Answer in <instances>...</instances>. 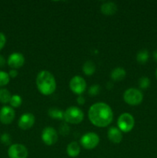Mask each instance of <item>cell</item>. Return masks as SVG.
Returning <instances> with one entry per match:
<instances>
[{"label":"cell","mask_w":157,"mask_h":158,"mask_svg":"<svg viewBox=\"0 0 157 158\" xmlns=\"http://www.w3.org/2000/svg\"><path fill=\"white\" fill-rule=\"evenodd\" d=\"M12 97L10 92L7 89H0V103H8Z\"/></svg>","instance_id":"ffe728a7"},{"label":"cell","mask_w":157,"mask_h":158,"mask_svg":"<svg viewBox=\"0 0 157 158\" xmlns=\"http://www.w3.org/2000/svg\"><path fill=\"white\" fill-rule=\"evenodd\" d=\"M0 140H1V143H3V144L9 145L11 143L12 139H11L10 135H9V134L4 133V134H2L1 137H0Z\"/></svg>","instance_id":"d4e9b609"},{"label":"cell","mask_w":157,"mask_h":158,"mask_svg":"<svg viewBox=\"0 0 157 158\" xmlns=\"http://www.w3.org/2000/svg\"><path fill=\"white\" fill-rule=\"evenodd\" d=\"M101 12L106 15H112L116 13L117 6L112 2H106L101 6Z\"/></svg>","instance_id":"5bb4252c"},{"label":"cell","mask_w":157,"mask_h":158,"mask_svg":"<svg viewBox=\"0 0 157 158\" xmlns=\"http://www.w3.org/2000/svg\"><path fill=\"white\" fill-rule=\"evenodd\" d=\"M110 76L112 80L119 82L124 80L126 76V72L123 67H117L112 71Z\"/></svg>","instance_id":"2e32d148"},{"label":"cell","mask_w":157,"mask_h":158,"mask_svg":"<svg viewBox=\"0 0 157 158\" xmlns=\"http://www.w3.org/2000/svg\"><path fill=\"white\" fill-rule=\"evenodd\" d=\"M153 59L157 63V50L154 51L153 52Z\"/></svg>","instance_id":"4dcf8cb0"},{"label":"cell","mask_w":157,"mask_h":158,"mask_svg":"<svg viewBox=\"0 0 157 158\" xmlns=\"http://www.w3.org/2000/svg\"><path fill=\"white\" fill-rule=\"evenodd\" d=\"M15 113L13 108L9 106H4L0 110V122L3 124H10L15 119Z\"/></svg>","instance_id":"30bf717a"},{"label":"cell","mask_w":157,"mask_h":158,"mask_svg":"<svg viewBox=\"0 0 157 158\" xmlns=\"http://www.w3.org/2000/svg\"><path fill=\"white\" fill-rule=\"evenodd\" d=\"M48 114L51 118L55 120H64V112L58 108H50L48 111Z\"/></svg>","instance_id":"e0dca14e"},{"label":"cell","mask_w":157,"mask_h":158,"mask_svg":"<svg viewBox=\"0 0 157 158\" xmlns=\"http://www.w3.org/2000/svg\"><path fill=\"white\" fill-rule=\"evenodd\" d=\"M6 43V37L2 32H0V51L4 48Z\"/></svg>","instance_id":"4316f807"},{"label":"cell","mask_w":157,"mask_h":158,"mask_svg":"<svg viewBox=\"0 0 157 158\" xmlns=\"http://www.w3.org/2000/svg\"><path fill=\"white\" fill-rule=\"evenodd\" d=\"M99 135L93 132L86 133L80 139V143L86 150H92L95 148L99 143Z\"/></svg>","instance_id":"8992f818"},{"label":"cell","mask_w":157,"mask_h":158,"mask_svg":"<svg viewBox=\"0 0 157 158\" xmlns=\"http://www.w3.org/2000/svg\"><path fill=\"white\" fill-rule=\"evenodd\" d=\"M76 101L79 105H83L85 103V102H86V99H85L82 95H79L77 97Z\"/></svg>","instance_id":"f1b7e54d"},{"label":"cell","mask_w":157,"mask_h":158,"mask_svg":"<svg viewBox=\"0 0 157 158\" xmlns=\"http://www.w3.org/2000/svg\"><path fill=\"white\" fill-rule=\"evenodd\" d=\"M10 81L9 73L5 71L0 70V86H6Z\"/></svg>","instance_id":"7402d4cb"},{"label":"cell","mask_w":157,"mask_h":158,"mask_svg":"<svg viewBox=\"0 0 157 158\" xmlns=\"http://www.w3.org/2000/svg\"><path fill=\"white\" fill-rule=\"evenodd\" d=\"M107 136L109 140L113 143H119L123 140V132L115 127H112L108 130Z\"/></svg>","instance_id":"4fadbf2b"},{"label":"cell","mask_w":157,"mask_h":158,"mask_svg":"<svg viewBox=\"0 0 157 158\" xmlns=\"http://www.w3.org/2000/svg\"><path fill=\"white\" fill-rule=\"evenodd\" d=\"M80 151H81V149H80L79 144L75 141L71 142L67 146V148H66L67 154L70 157H78L80 154Z\"/></svg>","instance_id":"9a60e30c"},{"label":"cell","mask_w":157,"mask_h":158,"mask_svg":"<svg viewBox=\"0 0 157 158\" xmlns=\"http://www.w3.org/2000/svg\"><path fill=\"white\" fill-rule=\"evenodd\" d=\"M88 93H89V95L92 96V97H95V96L98 95L100 93V86L97 84L92 85L89 87Z\"/></svg>","instance_id":"cb8c5ba5"},{"label":"cell","mask_w":157,"mask_h":158,"mask_svg":"<svg viewBox=\"0 0 157 158\" xmlns=\"http://www.w3.org/2000/svg\"><path fill=\"white\" fill-rule=\"evenodd\" d=\"M83 72L86 74V76H92L93 75L94 73L95 72V65L92 61L86 62L83 66Z\"/></svg>","instance_id":"ac0fdd59"},{"label":"cell","mask_w":157,"mask_h":158,"mask_svg":"<svg viewBox=\"0 0 157 158\" xmlns=\"http://www.w3.org/2000/svg\"><path fill=\"white\" fill-rule=\"evenodd\" d=\"M84 119V114L80 108L70 106L64 111V120L68 123L78 124Z\"/></svg>","instance_id":"3957f363"},{"label":"cell","mask_w":157,"mask_h":158,"mask_svg":"<svg viewBox=\"0 0 157 158\" xmlns=\"http://www.w3.org/2000/svg\"><path fill=\"white\" fill-rule=\"evenodd\" d=\"M22 103V97L18 95H12L10 99L9 103L11 105V107H19L21 106Z\"/></svg>","instance_id":"44dd1931"},{"label":"cell","mask_w":157,"mask_h":158,"mask_svg":"<svg viewBox=\"0 0 157 158\" xmlns=\"http://www.w3.org/2000/svg\"><path fill=\"white\" fill-rule=\"evenodd\" d=\"M117 125L119 129L123 133H129L135 126V119L132 114L124 113L119 117Z\"/></svg>","instance_id":"5b68a950"},{"label":"cell","mask_w":157,"mask_h":158,"mask_svg":"<svg viewBox=\"0 0 157 158\" xmlns=\"http://www.w3.org/2000/svg\"><path fill=\"white\" fill-rule=\"evenodd\" d=\"M41 138L45 144L48 146H52L55 144L58 140V134L53 127H46L42 132Z\"/></svg>","instance_id":"ba28073f"},{"label":"cell","mask_w":157,"mask_h":158,"mask_svg":"<svg viewBox=\"0 0 157 158\" xmlns=\"http://www.w3.org/2000/svg\"><path fill=\"white\" fill-rule=\"evenodd\" d=\"M69 88L71 91L77 95H82L83 93L86 90V82L84 79L79 76H75L71 79L69 82Z\"/></svg>","instance_id":"52a82bcc"},{"label":"cell","mask_w":157,"mask_h":158,"mask_svg":"<svg viewBox=\"0 0 157 158\" xmlns=\"http://www.w3.org/2000/svg\"><path fill=\"white\" fill-rule=\"evenodd\" d=\"M88 117L94 126L97 127H106L112 123L113 112L107 103L99 102L89 107Z\"/></svg>","instance_id":"6da1fadb"},{"label":"cell","mask_w":157,"mask_h":158,"mask_svg":"<svg viewBox=\"0 0 157 158\" xmlns=\"http://www.w3.org/2000/svg\"><path fill=\"white\" fill-rule=\"evenodd\" d=\"M155 77H156V79H157V69H156V71H155Z\"/></svg>","instance_id":"1f68e13d"},{"label":"cell","mask_w":157,"mask_h":158,"mask_svg":"<svg viewBox=\"0 0 157 158\" xmlns=\"http://www.w3.org/2000/svg\"><path fill=\"white\" fill-rule=\"evenodd\" d=\"M149 53L147 49H144L139 51L136 55V60L140 64H145V63H147V61L149 60Z\"/></svg>","instance_id":"d6986e66"},{"label":"cell","mask_w":157,"mask_h":158,"mask_svg":"<svg viewBox=\"0 0 157 158\" xmlns=\"http://www.w3.org/2000/svg\"><path fill=\"white\" fill-rule=\"evenodd\" d=\"M9 76L11 78H15L18 76V71H17V69H11L9 72Z\"/></svg>","instance_id":"83f0119b"},{"label":"cell","mask_w":157,"mask_h":158,"mask_svg":"<svg viewBox=\"0 0 157 158\" xmlns=\"http://www.w3.org/2000/svg\"><path fill=\"white\" fill-rule=\"evenodd\" d=\"M139 86L141 89H146L150 86V80L146 77H143L139 80Z\"/></svg>","instance_id":"603a6c76"},{"label":"cell","mask_w":157,"mask_h":158,"mask_svg":"<svg viewBox=\"0 0 157 158\" xmlns=\"http://www.w3.org/2000/svg\"><path fill=\"white\" fill-rule=\"evenodd\" d=\"M8 155L9 158H27L28 150L24 145L15 143L9 147Z\"/></svg>","instance_id":"9c48e42d"},{"label":"cell","mask_w":157,"mask_h":158,"mask_svg":"<svg viewBox=\"0 0 157 158\" xmlns=\"http://www.w3.org/2000/svg\"><path fill=\"white\" fill-rule=\"evenodd\" d=\"M38 90L42 95L49 96L56 89V82L54 76L47 70H42L38 73L35 80Z\"/></svg>","instance_id":"7a4b0ae2"},{"label":"cell","mask_w":157,"mask_h":158,"mask_svg":"<svg viewBox=\"0 0 157 158\" xmlns=\"http://www.w3.org/2000/svg\"><path fill=\"white\" fill-rule=\"evenodd\" d=\"M6 59L2 56V55H0V68L3 67V66L6 65Z\"/></svg>","instance_id":"f546056e"},{"label":"cell","mask_w":157,"mask_h":158,"mask_svg":"<svg viewBox=\"0 0 157 158\" xmlns=\"http://www.w3.org/2000/svg\"><path fill=\"white\" fill-rule=\"evenodd\" d=\"M7 63L9 67L13 69L21 68L25 63V57L20 52H13L9 56Z\"/></svg>","instance_id":"7c38bea8"},{"label":"cell","mask_w":157,"mask_h":158,"mask_svg":"<svg viewBox=\"0 0 157 158\" xmlns=\"http://www.w3.org/2000/svg\"><path fill=\"white\" fill-rule=\"evenodd\" d=\"M59 133L62 136H66V135H68V134H69V126H68L67 123H65L59 127Z\"/></svg>","instance_id":"484cf974"},{"label":"cell","mask_w":157,"mask_h":158,"mask_svg":"<svg viewBox=\"0 0 157 158\" xmlns=\"http://www.w3.org/2000/svg\"><path fill=\"white\" fill-rule=\"evenodd\" d=\"M123 100L130 106H138L143 102V94L139 89L129 88L124 92Z\"/></svg>","instance_id":"277c9868"},{"label":"cell","mask_w":157,"mask_h":158,"mask_svg":"<svg viewBox=\"0 0 157 158\" xmlns=\"http://www.w3.org/2000/svg\"><path fill=\"white\" fill-rule=\"evenodd\" d=\"M35 121V116L31 113H26L23 114L19 117L18 121V126L20 129L23 131H26L32 127Z\"/></svg>","instance_id":"8fae6325"}]
</instances>
